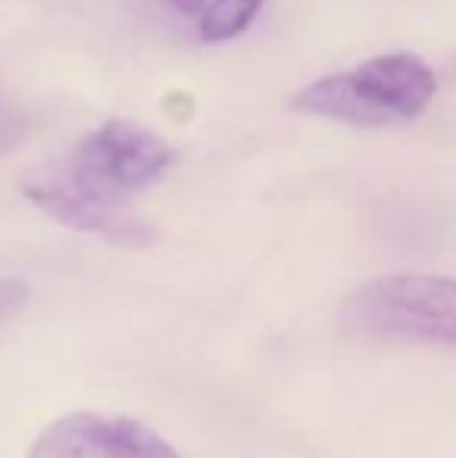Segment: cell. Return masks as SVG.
Segmentation results:
<instances>
[{
  "instance_id": "5b68a950",
  "label": "cell",
  "mask_w": 456,
  "mask_h": 458,
  "mask_svg": "<svg viewBox=\"0 0 456 458\" xmlns=\"http://www.w3.org/2000/svg\"><path fill=\"white\" fill-rule=\"evenodd\" d=\"M22 193L54 222L66 225L82 234H94L100 241L113 243V247L141 250L153 243L157 231L147 225L141 216H134L125 203H107L91 193L79 191L60 175V169L35 175L22 184Z\"/></svg>"
},
{
  "instance_id": "ba28073f",
  "label": "cell",
  "mask_w": 456,
  "mask_h": 458,
  "mask_svg": "<svg viewBox=\"0 0 456 458\" xmlns=\"http://www.w3.org/2000/svg\"><path fill=\"white\" fill-rule=\"evenodd\" d=\"M176 10H182L185 16H197V13H203V6L210 4V0H169Z\"/></svg>"
},
{
  "instance_id": "8992f818",
  "label": "cell",
  "mask_w": 456,
  "mask_h": 458,
  "mask_svg": "<svg viewBox=\"0 0 456 458\" xmlns=\"http://www.w3.org/2000/svg\"><path fill=\"white\" fill-rule=\"evenodd\" d=\"M262 4L266 0H210L201 13V22H197L201 41L219 44L244 35L256 19V13L262 10Z\"/></svg>"
},
{
  "instance_id": "6da1fadb",
  "label": "cell",
  "mask_w": 456,
  "mask_h": 458,
  "mask_svg": "<svg viewBox=\"0 0 456 458\" xmlns=\"http://www.w3.org/2000/svg\"><path fill=\"white\" fill-rule=\"evenodd\" d=\"M438 91L434 72L413 54L366 60L353 72H335L306 85L291 100L297 113L325 115L357 128H382L426 113Z\"/></svg>"
},
{
  "instance_id": "52a82bcc",
  "label": "cell",
  "mask_w": 456,
  "mask_h": 458,
  "mask_svg": "<svg viewBox=\"0 0 456 458\" xmlns=\"http://www.w3.org/2000/svg\"><path fill=\"white\" fill-rule=\"evenodd\" d=\"M29 302V287L22 281H0V325L10 321Z\"/></svg>"
},
{
  "instance_id": "277c9868",
  "label": "cell",
  "mask_w": 456,
  "mask_h": 458,
  "mask_svg": "<svg viewBox=\"0 0 456 458\" xmlns=\"http://www.w3.org/2000/svg\"><path fill=\"white\" fill-rule=\"evenodd\" d=\"M25 458H178V453L134 418L73 411L47 424Z\"/></svg>"
},
{
  "instance_id": "3957f363",
  "label": "cell",
  "mask_w": 456,
  "mask_h": 458,
  "mask_svg": "<svg viewBox=\"0 0 456 458\" xmlns=\"http://www.w3.org/2000/svg\"><path fill=\"white\" fill-rule=\"evenodd\" d=\"M172 147L159 134L128 119H110L91 131L60 165V175L79 191L107 203H125L172 165Z\"/></svg>"
},
{
  "instance_id": "7a4b0ae2",
  "label": "cell",
  "mask_w": 456,
  "mask_h": 458,
  "mask_svg": "<svg viewBox=\"0 0 456 458\" xmlns=\"http://www.w3.org/2000/svg\"><path fill=\"white\" fill-rule=\"evenodd\" d=\"M347 334L372 340L456 346V281L441 275H384L341 306Z\"/></svg>"
}]
</instances>
